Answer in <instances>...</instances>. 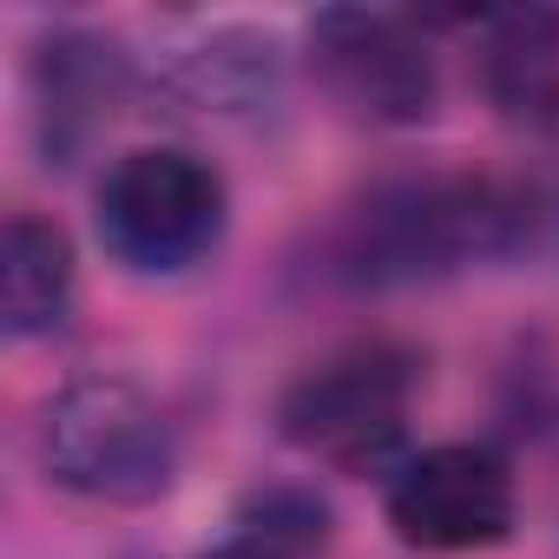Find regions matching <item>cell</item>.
Listing matches in <instances>:
<instances>
[{"instance_id":"52a82bcc","label":"cell","mask_w":559,"mask_h":559,"mask_svg":"<svg viewBox=\"0 0 559 559\" xmlns=\"http://www.w3.org/2000/svg\"><path fill=\"white\" fill-rule=\"evenodd\" d=\"M126 86H132V60L112 40H99V34H53L40 47V60H34V99H40L47 152L53 158L80 152L112 119Z\"/></svg>"},{"instance_id":"7a4b0ae2","label":"cell","mask_w":559,"mask_h":559,"mask_svg":"<svg viewBox=\"0 0 559 559\" xmlns=\"http://www.w3.org/2000/svg\"><path fill=\"white\" fill-rule=\"evenodd\" d=\"M40 474L93 507H152L178 480V435L165 408L126 376L67 382L34 421Z\"/></svg>"},{"instance_id":"30bf717a","label":"cell","mask_w":559,"mask_h":559,"mask_svg":"<svg viewBox=\"0 0 559 559\" xmlns=\"http://www.w3.org/2000/svg\"><path fill=\"white\" fill-rule=\"evenodd\" d=\"M158 73L171 93H185L204 112H250L276 93L284 47L250 27H191L185 47L158 53Z\"/></svg>"},{"instance_id":"8992f818","label":"cell","mask_w":559,"mask_h":559,"mask_svg":"<svg viewBox=\"0 0 559 559\" xmlns=\"http://www.w3.org/2000/svg\"><path fill=\"white\" fill-rule=\"evenodd\" d=\"M382 513H389L395 539H408L421 552H480V546H500L513 533L520 487L493 448L441 441V448L408 454L389 474Z\"/></svg>"},{"instance_id":"9c48e42d","label":"cell","mask_w":559,"mask_h":559,"mask_svg":"<svg viewBox=\"0 0 559 559\" xmlns=\"http://www.w3.org/2000/svg\"><path fill=\"white\" fill-rule=\"evenodd\" d=\"M480 93L513 126H559V8H520L487 21Z\"/></svg>"},{"instance_id":"7c38bea8","label":"cell","mask_w":559,"mask_h":559,"mask_svg":"<svg viewBox=\"0 0 559 559\" xmlns=\"http://www.w3.org/2000/svg\"><path fill=\"white\" fill-rule=\"evenodd\" d=\"M204 559H310V552H290V546H270L257 533H230L224 546H211Z\"/></svg>"},{"instance_id":"8fae6325","label":"cell","mask_w":559,"mask_h":559,"mask_svg":"<svg viewBox=\"0 0 559 559\" xmlns=\"http://www.w3.org/2000/svg\"><path fill=\"white\" fill-rule=\"evenodd\" d=\"M237 533H257L270 546H290V552H317L330 539V507L310 487H263L243 500Z\"/></svg>"},{"instance_id":"ba28073f","label":"cell","mask_w":559,"mask_h":559,"mask_svg":"<svg viewBox=\"0 0 559 559\" xmlns=\"http://www.w3.org/2000/svg\"><path fill=\"white\" fill-rule=\"evenodd\" d=\"M73 237L40 211H14L8 237H0V330H8V343L53 336L73 310Z\"/></svg>"},{"instance_id":"5b68a950","label":"cell","mask_w":559,"mask_h":559,"mask_svg":"<svg viewBox=\"0 0 559 559\" xmlns=\"http://www.w3.org/2000/svg\"><path fill=\"white\" fill-rule=\"evenodd\" d=\"M310 80L356 126H421L441 99L428 34L382 8H323L310 21Z\"/></svg>"},{"instance_id":"6da1fadb","label":"cell","mask_w":559,"mask_h":559,"mask_svg":"<svg viewBox=\"0 0 559 559\" xmlns=\"http://www.w3.org/2000/svg\"><path fill=\"white\" fill-rule=\"evenodd\" d=\"M559 243V185L487 171H402L349 198L323 230V276L343 290H415L467 263Z\"/></svg>"},{"instance_id":"277c9868","label":"cell","mask_w":559,"mask_h":559,"mask_svg":"<svg viewBox=\"0 0 559 559\" xmlns=\"http://www.w3.org/2000/svg\"><path fill=\"white\" fill-rule=\"evenodd\" d=\"M421 362L402 343H349L304 369L276 402V435L336 474H376L408 435Z\"/></svg>"},{"instance_id":"3957f363","label":"cell","mask_w":559,"mask_h":559,"mask_svg":"<svg viewBox=\"0 0 559 559\" xmlns=\"http://www.w3.org/2000/svg\"><path fill=\"white\" fill-rule=\"evenodd\" d=\"M230 224V191L211 158L185 145H139L106 165L93 198V230L106 257L132 276H185L198 270Z\"/></svg>"}]
</instances>
